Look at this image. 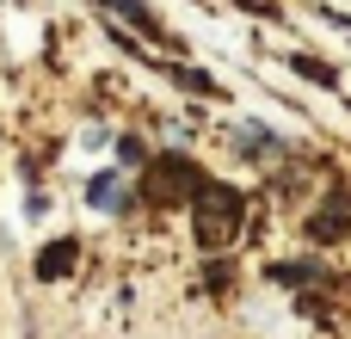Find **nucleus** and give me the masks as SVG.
<instances>
[{
  "instance_id": "1",
  "label": "nucleus",
  "mask_w": 351,
  "mask_h": 339,
  "mask_svg": "<svg viewBox=\"0 0 351 339\" xmlns=\"http://www.w3.org/2000/svg\"><path fill=\"white\" fill-rule=\"evenodd\" d=\"M197 241L204 247H222L228 235H241V198L228 191V185H216V179H204V191H197Z\"/></svg>"
},
{
  "instance_id": "2",
  "label": "nucleus",
  "mask_w": 351,
  "mask_h": 339,
  "mask_svg": "<svg viewBox=\"0 0 351 339\" xmlns=\"http://www.w3.org/2000/svg\"><path fill=\"white\" fill-rule=\"evenodd\" d=\"M191 191H204V173H197L191 161H179V154H160L154 173L142 179V198H148V204H179V198H191Z\"/></svg>"
},
{
  "instance_id": "3",
  "label": "nucleus",
  "mask_w": 351,
  "mask_h": 339,
  "mask_svg": "<svg viewBox=\"0 0 351 339\" xmlns=\"http://www.w3.org/2000/svg\"><path fill=\"white\" fill-rule=\"evenodd\" d=\"M99 6H105V12H111L117 25H130V31H142V37H154V43L167 37V31H160V19L148 12V0H99Z\"/></svg>"
},
{
  "instance_id": "4",
  "label": "nucleus",
  "mask_w": 351,
  "mask_h": 339,
  "mask_svg": "<svg viewBox=\"0 0 351 339\" xmlns=\"http://www.w3.org/2000/svg\"><path fill=\"white\" fill-rule=\"evenodd\" d=\"M346 229H351V198L333 191V198L321 204V216L308 222V235H315V241H333V235H346Z\"/></svg>"
},
{
  "instance_id": "5",
  "label": "nucleus",
  "mask_w": 351,
  "mask_h": 339,
  "mask_svg": "<svg viewBox=\"0 0 351 339\" xmlns=\"http://www.w3.org/2000/svg\"><path fill=\"white\" fill-rule=\"evenodd\" d=\"M74 259H80V241H68V235H62V241H49V247L37 253V278H68V272H74Z\"/></svg>"
},
{
  "instance_id": "6",
  "label": "nucleus",
  "mask_w": 351,
  "mask_h": 339,
  "mask_svg": "<svg viewBox=\"0 0 351 339\" xmlns=\"http://www.w3.org/2000/svg\"><path fill=\"white\" fill-rule=\"evenodd\" d=\"M86 204H99V210H123V179H117V173H99V179L86 185Z\"/></svg>"
},
{
  "instance_id": "7",
  "label": "nucleus",
  "mask_w": 351,
  "mask_h": 339,
  "mask_svg": "<svg viewBox=\"0 0 351 339\" xmlns=\"http://www.w3.org/2000/svg\"><path fill=\"white\" fill-rule=\"evenodd\" d=\"M241 148H247V154H265V161L284 154V142H278L271 130H259V124H241Z\"/></svg>"
},
{
  "instance_id": "8",
  "label": "nucleus",
  "mask_w": 351,
  "mask_h": 339,
  "mask_svg": "<svg viewBox=\"0 0 351 339\" xmlns=\"http://www.w3.org/2000/svg\"><path fill=\"white\" fill-rule=\"evenodd\" d=\"M271 278H278V284H321L327 266H271Z\"/></svg>"
},
{
  "instance_id": "9",
  "label": "nucleus",
  "mask_w": 351,
  "mask_h": 339,
  "mask_svg": "<svg viewBox=\"0 0 351 339\" xmlns=\"http://www.w3.org/2000/svg\"><path fill=\"white\" fill-rule=\"evenodd\" d=\"M290 68H296V74H308V80H321V86H339V74H333V68H321L315 56H290Z\"/></svg>"
},
{
  "instance_id": "10",
  "label": "nucleus",
  "mask_w": 351,
  "mask_h": 339,
  "mask_svg": "<svg viewBox=\"0 0 351 339\" xmlns=\"http://www.w3.org/2000/svg\"><path fill=\"white\" fill-rule=\"evenodd\" d=\"M117 154H123V167H142V161H148V154H142V142H136V136H123V142H117Z\"/></svg>"
}]
</instances>
